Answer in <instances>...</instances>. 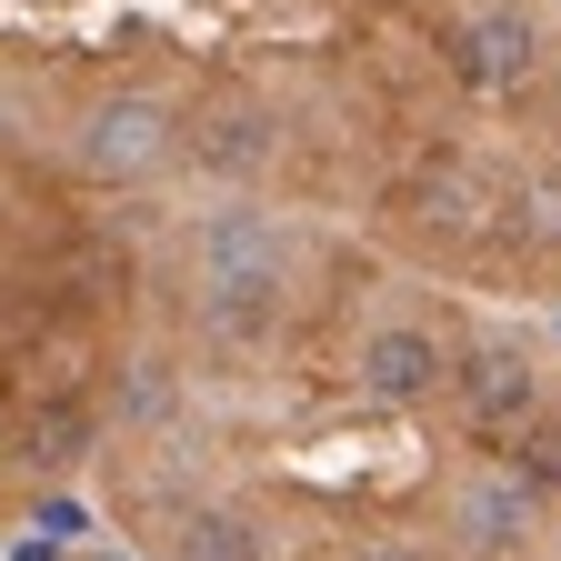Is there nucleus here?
Segmentation results:
<instances>
[{
  "label": "nucleus",
  "mask_w": 561,
  "mask_h": 561,
  "mask_svg": "<svg viewBox=\"0 0 561 561\" xmlns=\"http://www.w3.org/2000/svg\"><path fill=\"white\" fill-rule=\"evenodd\" d=\"M442 341L421 331V321H381V331H362V351H351V381H362L371 401H432L442 391Z\"/></svg>",
  "instance_id": "20e7f679"
},
{
  "label": "nucleus",
  "mask_w": 561,
  "mask_h": 561,
  "mask_svg": "<svg viewBox=\"0 0 561 561\" xmlns=\"http://www.w3.org/2000/svg\"><path fill=\"white\" fill-rule=\"evenodd\" d=\"M362 561H432V551H421V541H371Z\"/></svg>",
  "instance_id": "1a4fd4ad"
},
{
  "label": "nucleus",
  "mask_w": 561,
  "mask_h": 561,
  "mask_svg": "<svg viewBox=\"0 0 561 561\" xmlns=\"http://www.w3.org/2000/svg\"><path fill=\"white\" fill-rule=\"evenodd\" d=\"M522 491H541V481H561V421H531L522 432V471H512Z\"/></svg>",
  "instance_id": "6e6552de"
},
{
  "label": "nucleus",
  "mask_w": 561,
  "mask_h": 561,
  "mask_svg": "<svg viewBox=\"0 0 561 561\" xmlns=\"http://www.w3.org/2000/svg\"><path fill=\"white\" fill-rule=\"evenodd\" d=\"M531 512H541V502H531L512 471H471V481L451 491V531H461L471 551H522V541H531Z\"/></svg>",
  "instance_id": "39448f33"
},
{
  "label": "nucleus",
  "mask_w": 561,
  "mask_h": 561,
  "mask_svg": "<svg viewBox=\"0 0 561 561\" xmlns=\"http://www.w3.org/2000/svg\"><path fill=\"white\" fill-rule=\"evenodd\" d=\"M451 60H461L471 91H522L531 70H541V31H531V11L491 0V11H471V21L451 31Z\"/></svg>",
  "instance_id": "7ed1b4c3"
},
{
  "label": "nucleus",
  "mask_w": 561,
  "mask_h": 561,
  "mask_svg": "<svg viewBox=\"0 0 561 561\" xmlns=\"http://www.w3.org/2000/svg\"><path fill=\"white\" fill-rule=\"evenodd\" d=\"M21 171H11V140H0V491H31L50 512L60 481L81 471L111 432V381L81 362V301L121 291V251L81 241V251H21Z\"/></svg>",
  "instance_id": "f257e3e1"
},
{
  "label": "nucleus",
  "mask_w": 561,
  "mask_h": 561,
  "mask_svg": "<svg viewBox=\"0 0 561 561\" xmlns=\"http://www.w3.org/2000/svg\"><path fill=\"white\" fill-rule=\"evenodd\" d=\"M171 561H271V531L241 502H191L171 522Z\"/></svg>",
  "instance_id": "423d86ee"
},
{
  "label": "nucleus",
  "mask_w": 561,
  "mask_h": 561,
  "mask_svg": "<svg viewBox=\"0 0 561 561\" xmlns=\"http://www.w3.org/2000/svg\"><path fill=\"white\" fill-rule=\"evenodd\" d=\"M401 221L432 231V241H471V231H481V191H471V171H421V181L401 191Z\"/></svg>",
  "instance_id": "0eeeda50"
},
{
  "label": "nucleus",
  "mask_w": 561,
  "mask_h": 561,
  "mask_svg": "<svg viewBox=\"0 0 561 561\" xmlns=\"http://www.w3.org/2000/svg\"><path fill=\"white\" fill-rule=\"evenodd\" d=\"M451 381H461V411L481 421V432H531L541 421V362L512 351V341H471L451 362Z\"/></svg>",
  "instance_id": "f03ea898"
}]
</instances>
